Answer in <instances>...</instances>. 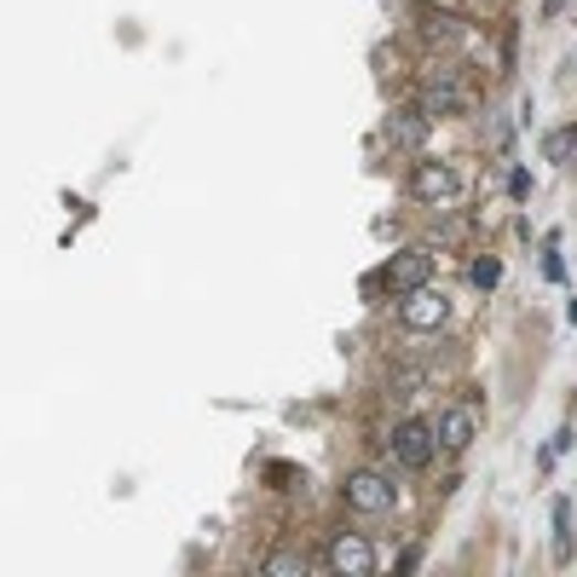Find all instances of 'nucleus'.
Masks as SVG:
<instances>
[{"mask_svg": "<svg viewBox=\"0 0 577 577\" xmlns=\"http://www.w3.org/2000/svg\"><path fill=\"white\" fill-rule=\"evenodd\" d=\"M571 150H577V121H571V128H555V133L543 139V157H548V162H566Z\"/></svg>", "mask_w": 577, "mask_h": 577, "instance_id": "nucleus-10", "label": "nucleus"}, {"mask_svg": "<svg viewBox=\"0 0 577 577\" xmlns=\"http://www.w3.org/2000/svg\"><path fill=\"white\" fill-rule=\"evenodd\" d=\"M462 105H468V93H462L457 82H450V75H434V82L421 87V110H428L434 121H439V116H457Z\"/></svg>", "mask_w": 577, "mask_h": 577, "instance_id": "nucleus-9", "label": "nucleus"}, {"mask_svg": "<svg viewBox=\"0 0 577 577\" xmlns=\"http://www.w3.org/2000/svg\"><path fill=\"white\" fill-rule=\"evenodd\" d=\"M266 571H271V577H300V571H307V560L284 548V555H271V560H266Z\"/></svg>", "mask_w": 577, "mask_h": 577, "instance_id": "nucleus-12", "label": "nucleus"}, {"mask_svg": "<svg viewBox=\"0 0 577 577\" xmlns=\"http://www.w3.org/2000/svg\"><path fill=\"white\" fill-rule=\"evenodd\" d=\"M496 278H503V260H473V284H480V289H496Z\"/></svg>", "mask_w": 577, "mask_h": 577, "instance_id": "nucleus-13", "label": "nucleus"}, {"mask_svg": "<svg viewBox=\"0 0 577 577\" xmlns=\"http://www.w3.org/2000/svg\"><path fill=\"white\" fill-rule=\"evenodd\" d=\"M457 191H462V180H457L450 162H416L410 168V196L416 203H450Z\"/></svg>", "mask_w": 577, "mask_h": 577, "instance_id": "nucleus-5", "label": "nucleus"}, {"mask_svg": "<svg viewBox=\"0 0 577 577\" xmlns=\"http://www.w3.org/2000/svg\"><path fill=\"white\" fill-rule=\"evenodd\" d=\"M428 128H434V116L416 105V110H393L387 128H382V139H387L393 150H421V145H428Z\"/></svg>", "mask_w": 577, "mask_h": 577, "instance_id": "nucleus-6", "label": "nucleus"}, {"mask_svg": "<svg viewBox=\"0 0 577 577\" xmlns=\"http://www.w3.org/2000/svg\"><path fill=\"white\" fill-rule=\"evenodd\" d=\"M434 434H439V445H445V450H468V445H473V434H480V410H473V405L445 410Z\"/></svg>", "mask_w": 577, "mask_h": 577, "instance_id": "nucleus-8", "label": "nucleus"}, {"mask_svg": "<svg viewBox=\"0 0 577 577\" xmlns=\"http://www.w3.org/2000/svg\"><path fill=\"white\" fill-rule=\"evenodd\" d=\"M341 491H346V509H353V514H387V509H393V496H398L387 473H370V468L353 473V480H346Z\"/></svg>", "mask_w": 577, "mask_h": 577, "instance_id": "nucleus-3", "label": "nucleus"}, {"mask_svg": "<svg viewBox=\"0 0 577 577\" xmlns=\"http://www.w3.org/2000/svg\"><path fill=\"white\" fill-rule=\"evenodd\" d=\"M330 571H341V577H370L375 571V548L359 532H341L330 543Z\"/></svg>", "mask_w": 577, "mask_h": 577, "instance_id": "nucleus-7", "label": "nucleus"}, {"mask_svg": "<svg viewBox=\"0 0 577 577\" xmlns=\"http://www.w3.org/2000/svg\"><path fill=\"white\" fill-rule=\"evenodd\" d=\"M434 450H439V434L428 428V421H398V428H393V462L398 468L421 473L434 462Z\"/></svg>", "mask_w": 577, "mask_h": 577, "instance_id": "nucleus-1", "label": "nucleus"}, {"mask_svg": "<svg viewBox=\"0 0 577 577\" xmlns=\"http://www.w3.org/2000/svg\"><path fill=\"white\" fill-rule=\"evenodd\" d=\"M450 318V300L445 295H434L428 284H421V289H410L405 300H398V323H405V330H439V323Z\"/></svg>", "mask_w": 577, "mask_h": 577, "instance_id": "nucleus-4", "label": "nucleus"}, {"mask_svg": "<svg viewBox=\"0 0 577 577\" xmlns=\"http://www.w3.org/2000/svg\"><path fill=\"white\" fill-rule=\"evenodd\" d=\"M428 278H434V255H428V248H398V255L382 266V284L393 295H410V289H421Z\"/></svg>", "mask_w": 577, "mask_h": 577, "instance_id": "nucleus-2", "label": "nucleus"}, {"mask_svg": "<svg viewBox=\"0 0 577 577\" xmlns=\"http://www.w3.org/2000/svg\"><path fill=\"white\" fill-rule=\"evenodd\" d=\"M555 560H571V503H555Z\"/></svg>", "mask_w": 577, "mask_h": 577, "instance_id": "nucleus-11", "label": "nucleus"}, {"mask_svg": "<svg viewBox=\"0 0 577 577\" xmlns=\"http://www.w3.org/2000/svg\"><path fill=\"white\" fill-rule=\"evenodd\" d=\"M566 318H571V323H577V300H571V307H566Z\"/></svg>", "mask_w": 577, "mask_h": 577, "instance_id": "nucleus-14", "label": "nucleus"}]
</instances>
